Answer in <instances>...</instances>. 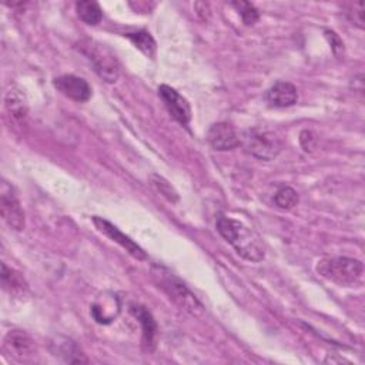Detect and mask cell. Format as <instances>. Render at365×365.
Listing matches in <instances>:
<instances>
[{
    "label": "cell",
    "mask_w": 365,
    "mask_h": 365,
    "mask_svg": "<svg viewBox=\"0 0 365 365\" xmlns=\"http://www.w3.org/2000/svg\"><path fill=\"white\" fill-rule=\"evenodd\" d=\"M0 212L10 228L16 231H21L24 228L23 208L13 187L9 185L6 181L1 182L0 188Z\"/></svg>",
    "instance_id": "8992f818"
},
{
    "label": "cell",
    "mask_w": 365,
    "mask_h": 365,
    "mask_svg": "<svg viewBox=\"0 0 365 365\" xmlns=\"http://www.w3.org/2000/svg\"><path fill=\"white\" fill-rule=\"evenodd\" d=\"M3 351L19 362H29L36 355V345L29 334L13 329L7 332L3 339Z\"/></svg>",
    "instance_id": "52a82bcc"
},
{
    "label": "cell",
    "mask_w": 365,
    "mask_h": 365,
    "mask_svg": "<svg viewBox=\"0 0 365 365\" xmlns=\"http://www.w3.org/2000/svg\"><path fill=\"white\" fill-rule=\"evenodd\" d=\"M240 144H242L244 150L248 154L265 161L275 158L282 148L281 140L272 131L264 128L247 130L242 134Z\"/></svg>",
    "instance_id": "277c9868"
},
{
    "label": "cell",
    "mask_w": 365,
    "mask_h": 365,
    "mask_svg": "<svg viewBox=\"0 0 365 365\" xmlns=\"http://www.w3.org/2000/svg\"><path fill=\"white\" fill-rule=\"evenodd\" d=\"M232 6L238 10L242 21L247 24V26H251L254 24L258 19H259V13L258 10L248 1H234Z\"/></svg>",
    "instance_id": "ffe728a7"
},
{
    "label": "cell",
    "mask_w": 365,
    "mask_h": 365,
    "mask_svg": "<svg viewBox=\"0 0 365 365\" xmlns=\"http://www.w3.org/2000/svg\"><path fill=\"white\" fill-rule=\"evenodd\" d=\"M150 181H151V185H153L161 195H164L168 201L175 202V201L178 200L177 191L171 187V184H170L165 178H163V177H160V175H157V174H153V175L150 177Z\"/></svg>",
    "instance_id": "d6986e66"
},
{
    "label": "cell",
    "mask_w": 365,
    "mask_h": 365,
    "mask_svg": "<svg viewBox=\"0 0 365 365\" xmlns=\"http://www.w3.org/2000/svg\"><path fill=\"white\" fill-rule=\"evenodd\" d=\"M134 44L137 48H140L145 56L148 57H153L155 54V41L153 38V36L145 31V30H140V31H135V33H127L125 34Z\"/></svg>",
    "instance_id": "e0dca14e"
},
{
    "label": "cell",
    "mask_w": 365,
    "mask_h": 365,
    "mask_svg": "<svg viewBox=\"0 0 365 365\" xmlns=\"http://www.w3.org/2000/svg\"><path fill=\"white\" fill-rule=\"evenodd\" d=\"M299 143L305 151H312L317 145V135L309 130H304L299 134Z\"/></svg>",
    "instance_id": "44dd1931"
},
{
    "label": "cell",
    "mask_w": 365,
    "mask_h": 365,
    "mask_svg": "<svg viewBox=\"0 0 365 365\" xmlns=\"http://www.w3.org/2000/svg\"><path fill=\"white\" fill-rule=\"evenodd\" d=\"M317 271L327 279L339 285H354L356 284L364 271L361 261L348 257H332L324 258L318 262Z\"/></svg>",
    "instance_id": "3957f363"
},
{
    "label": "cell",
    "mask_w": 365,
    "mask_h": 365,
    "mask_svg": "<svg viewBox=\"0 0 365 365\" xmlns=\"http://www.w3.org/2000/svg\"><path fill=\"white\" fill-rule=\"evenodd\" d=\"M130 311L138 319V322L141 324L143 342L147 345V348L153 346L155 331H157V325H155V321H154L153 315L141 305H131Z\"/></svg>",
    "instance_id": "4fadbf2b"
},
{
    "label": "cell",
    "mask_w": 365,
    "mask_h": 365,
    "mask_svg": "<svg viewBox=\"0 0 365 365\" xmlns=\"http://www.w3.org/2000/svg\"><path fill=\"white\" fill-rule=\"evenodd\" d=\"M220 235L230 242L235 251L248 261L258 262L264 258V245L257 232L241 221L220 215L215 222Z\"/></svg>",
    "instance_id": "6da1fadb"
},
{
    "label": "cell",
    "mask_w": 365,
    "mask_h": 365,
    "mask_svg": "<svg viewBox=\"0 0 365 365\" xmlns=\"http://www.w3.org/2000/svg\"><path fill=\"white\" fill-rule=\"evenodd\" d=\"M354 23L364 27V1L354 3Z\"/></svg>",
    "instance_id": "7402d4cb"
},
{
    "label": "cell",
    "mask_w": 365,
    "mask_h": 365,
    "mask_svg": "<svg viewBox=\"0 0 365 365\" xmlns=\"http://www.w3.org/2000/svg\"><path fill=\"white\" fill-rule=\"evenodd\" d=\"M158 96L174 120H177L182 125L188 124L191 118L190 104L177 90H174L167 84H161L158 87Z\"/></svg>",
    "instance_id": "ba28073f"
},
{
    "label": "cell",
    "mask_w": 365,
    "mask_h": 365,
    "mask_svg": "<svg viewBox=\"0 0 365 365\" xmlns=\"http://www.w3.org/2000/svg\"><path fill=\"white\" fill-rule=\"evenodd\" d=\"M207 140H208L210 145L218 151L232 150L237 145H240V138H238L234 127L224 121L215 123L208 128Z\"/></svg>",
    "instance_id": "8fae6325"
},
{
    "label": "cell",
    "mask_w": 365,
    "mask_h": 365,
    "mask_svg": "<svg viewBox=\"0 0 365 365\" xmlns=\"http://www.w3.org/2000/svg\"><path fill=\"white\" fill-rule=\"evenodd\" d=\"M83 46V51L91 60L98 76L107 83H114L120 74V66L115 56L104 44L87 41V44Z\"/></svg>",
    "instance_id": "5b68a950"
},
{
    "label": "cell",
    "mask_w": 365,
    "mask_h": 365,
    "mask_svg": "<svg viewBox=\"0 0 365 365\" xmlns=\"http://www.w3.org/2000/svg\"><path fill=\"white\" fill-rule=\"evenodd\" d=\"M93 222L96 225V228L103 232L104 235H107L110 240H113L114 242L120 244L123 248H125V251L128 254H131L134 258L137 259H145L147 255L144 252V250L137 245L128 235L123 234L115 225H113L110 221L101 218V217H93Z\"/></svg>",
    "instance_id": "30bf717a"
},
{
    "label": "cell",
    "mask_w": 365,
    "mask_h": 365,
    "mask_svg": "<svg viewBox=\"0 0 365 365\" xmlns=\"http://www.w3.org/2000/svg\"><path fill=\"white\" fill-rule=\"evenodd\" d=\"M1 285L11 295H23L27 291V282L23 275L9 268L4 262L1 264Z\"/></svg>",
    "instance_id": "9a60e30c"
},
{
    "label": "cell",
    "mask_w": 365,
    "mask_h": 365,
    "mask_svg": "<svg viewBox=\"0 0 365 365\" xmlns=\"http://www.w3.org/2000/svg\"><path fill=\"white\" fill-rule=\"evenodd\" d=\"M4 104H6V108L7 111L10 113V115L14 118V120H24L27 117V113H29V107H27V103H26V97L24 94L16 88V87H11L7 93H6V97H4Z\"/></svg>",
    "instance_id": "5bb4252c"
},
{
    "label": "cell",
    "mask_w": 365,
    "mask_h": 365,
    "mask_svg": "<svg viewBox=\"0 0 365 365\" xmlns=\"http://www.w3.org/2000/svg\"><path fill=\"white\" fill-rule=\"evenodd\" d=\"M154 278L160 284V287L165 291V294L185 312L192 317H200L204 311L202 304L197 299V297L173 274L163 268H154Z\"/></svg>",
    "instance_id": "7a4b0ae2"
},
{
    "label": "cell",
    "mask_w": 365,
    "mask_h": 365,
    "mask_svg": "<svg viewBox=\"0 0 365 365\" xmlns=\"http://www.w3.org/2000/svg\"><path fill=\"white\" fill-rule=\"evenodd\" d=\"M265 98L274 107H289L297 103L298 91L294 84L288 81H278L268 88Z\"/></svg>",
    "instance_id": "7c38bea8"
},
{
    "label": "cell",
    "mask_w": 365,
    "mask_h": 365,
    "mask_svg": "<svg viewBox=\"0 0 365 365\" xmlns=\"http://www.w3.org/2000/svg\"><path fill=\"white\" fill-rule=\"evenodd\" d=\"M275 204L282 210H289L298 202V194L292 187H282L274 197Z\"/></svg>",
    "instance_id": "ac0fdd59"
},
{
    "label": "cell",
    "mask_w": 365,
    "mask_h": 365,
    "mask_svg": "<svg viewBox=\"0 0 365 365\" xmlns=\"http://www.w3.org/2000/svg\"><path fill=\"white\" fill-rule=\"evenodd\" d=\"M325 36L329 38V43H331V46H332V50H334V53H338V48L339 50H342V41L339 40V37L334 33V31H325Z\"/></svg>",
    "instance_id": "603a6c76"
},
{
    "label": "cell",
    "mask_w": 365,
    "mask_h": 365,
    "mask_svg": "<svg viewBox=\"0 0 365 365\" xmlns=\"http://www.w3.org/2000/svg\"><path fill=\"white\" fill-rule=\"evenodd\" d=\"M53 84L63 96L77 103H84L91 97V88L88 83L81 77H77L73 74H64V76L56 77Z\"/></svg>",
    "instance_id": "9c48e42d"
},
{
    "label": "cell",
    "mask_w": 365,
    "mask_h": 365,
    "mask_svg": "<svg viewBox=\"0 0 365 365\" xmlns=\"http://www.w3.org/2000/svg\"><path fill=\"white\" fill-rule=\"evenodd\" d=\"M76 10L78 17L90 26H96L103 19V11L98 3L91 1V0H81L76 3Z\"/></svg>",
    "instance_id": "2e32d148"
}]
</instances>
